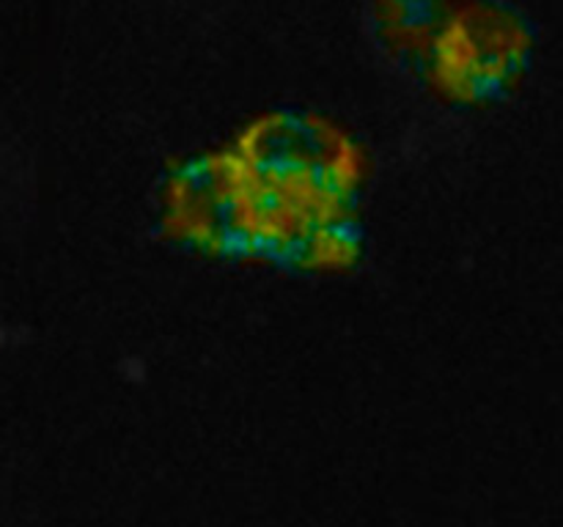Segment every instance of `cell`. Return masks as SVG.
<instances>
[{
  "instance_id": "cell-1",
  "label": "cell",
  "mask_w": 563,
  "mask_h": 527,
  "mask_svg": "<svg viewBox=\"0 0 563 527\" xmlns=\"http://www.w3.org/2000/svg\"><path fill=\"white\" fill-rule=\"evenodd\" d=\"M405 47L418 49L427 69L445 91L456 97H495L520 75L528 36L517 16L495 3L432 0Z\"/></svg>"
}]
</instances>
